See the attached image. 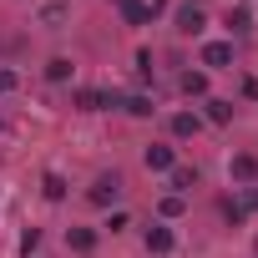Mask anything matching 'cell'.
<instances>
[{
    "instance_id": "cell-6",
    "label": "cell",
    "mask_w": 258,
    "mask_h": 258,
    "mask_svg": "<svg viewBox=\"0 0 258 258\" xmlns=\"http://www.w3.org/2000/svg\"><path fill=\"white\" fill-rule=\"evenodd\" d=\"M172 248H177V238H172V228H167V223H152V228H147V253H157V258H167Z\"/></svg>"
},
{
    "instance_id": "cell-16",
    "label": "cell",
    "mask_w": 258,
    "mask_h": 258,
    "mask_svg": "<svg viewBox=\"0 0 258 258\" xmlns=\"http://www.w3.org/2000/svg\"><path fill=\"white\" fill-rule=\"evenodd\" d=\"M248 26H253V11H248V6H238V11H228V36H243Z\"/></svg>"
},
{
    "instance_id": "cell-11",
    "label": "cell",
    "mask_w": 258,
    "mask_h": 258,
    "mask_svg": "<svg viewBox=\"0 0 258 258\" xmlns=\"http://www.w3.org/2000/svg\"><path fill=\"white\" fill-rule=\"evenodd\" d=\"M167 177H172V192H177V198H182V192H192V187H198V167H172V172H167Z\"/></svg>"
},
{
    "instance_id": "cell-9",
    "label": "cell",
    "mask_w": 258,
    "mask_h": 258,
    "mask_svg": "<svg viewBox=\"0 0 258 258\" xmlns=\"http://www.w3.org/2000/svg\"><path fill=\"white\" fill-rule=\"evenodd\" d=\"M198 132H203V116H198V111H177V116H172V137H177V142H187V137H198Z\"/></svg>"
},
{
    "instance_id": "cell-23",
    "label": "cell",
    "mask_w": 258,
    "mask_h": 258,
    "mask_svg": "<svg viewBox=\"0 0 258 258\" xmlns=\"http://www.w3.org/2000/svg\"><path fill=\"white\" fill-rule=\"evenodd\" d=\"M31 248H41V233H36V228H26V233H21V253H31Z\"/></svg>"
},
{
    "instance_id": "cell-8",
    "label": "cell",
    "mask_w": 258,
    "mask_h": 258,
    "mask_svg": "<svg viewBox=\"0 0 258 258\" xmlns=\"http://www.w3.org/2000/svg\"><path fill=\"white\" fill-rule=\"evenodd\" d=\"M71 106H76V111H101V106H106V91H96V86H76V91H71Z\"/></svg>"
},
{
    "instance_id": "cell-4",
    "label": "cell",
    "mask_w": 258,
    "mask_h": 258,
    "mask_svg": "<svg viewBox=\"0 0 258 258\" xmlns=\"http://www.w3.org/2000/svg\"><path fill=\"white\" fill-rule=\"evenodd\" d=\"M86 198H91L96 208H111V203L121 198V177H116V172H101V177L91 182V192H86Z\"/></svg>"
},
{
    "instance_id": "cell-21",
    "label": "cell",
    "mask_w": 258,
    "mask_h": 258,
    "mask_svg": "<svg viewBox=\"0 0 258 258\" xmlns=\"http://www.w3.org/2000/svg\"><path fill=\"white\" fill-rule=\"evenodd\" d=\"M223 218H228V223H243V218H248V208H243V203H233V198H228V203H223Z\"/></svg>"
},
{
    "instance_id": "cell-10",
    "label": "cell",
    "mask_w": 258,
    "mask_h": 258,
    "mask_svg": "<svg viewBox=\"0 0 258 258\" xmlns=\"http://www.w3.org/2000/svg\"><path fill=\"white\" fill-rule=\"evenodd\" d=\"M203 116H208L213 126H228V121H233V101H223V96H208V101H203Z\"/></svg>"
},
{
    "instance_id": "cell-17",
    "label": "cell",
    "mask_w": 258,
    "mask_h": 258,
    "mask_svg": "<svg viewBox=\"0 0 258 258\" xmlns=\"http://www.w3.org/2000/svg\"><path fill=\"white\" fill-rule=\"evenodd\" d=\"M126 111H132V116H152V96H126Z\"/></svg>"
},
{
    "instance_id": "cell-14",
    "label": "cell",
    "mask_w": 258,
    "mask_h": 258,
    "mask_svg": "<svg viewBox=\"0 0 258 258\" xmlns=\"http://www.w3.org/2000/svg\"><path fill=\"white\" fill-rule=\"evenodd\" d=\"M66 243H71V253H91V248H96V233H91V228H71Z\"/></svg>"
},
{
    "instance_id": "cell-5",
    "label": "cell",
    "mask_w": 258,
    "mask_h": 258,
    "mask_svg": "<svg viewBox=\"0 0 258 258\" xmlns=\"http://www.w3.org/2000/svg\"><path fill=\"white\" fill-rule=\"evenodd\" d=\"M172 21H177V36H203L208 31V16H203V6H192V0H187Z\"/></svg>"
},
{
    "instance_id": "cell-7",
    "label": "cell",
    "mask_w": 258,
    "mask_h": 258,
    "mask_svg": "<svg viewBox=\"0 0 258 258\" xmlns=\"http://www.w3.org/2000/svg\"><path fill=\"white\" fill-rule=\"evenodd\" d=\"M71 76H76V61H71V56H51V61H46V81H51V86H66Z\"/></svg>"
},
{
    "instance_id": "cell-13",
    "label": "cell",
    "mask_w": 258,
    "mask_h": 258,
    "mask_svg": "<svg viewBox=\"0 0 258 258\" xmlns=\"http://www.w3.org/2000/svg\"><path fill=\"white\" fill-rule=\"evenodd\" d=\"M41 192H46V203H61V198H66V177H61V172H46V177H41Z\"/></svg>"
},
{
    "instance_id": "cell-18",
    "label": "cell",
    "mask_w": 258,
    "mask_h": 258,
    "mask_svg": "<svg viewBox=\"0 0 258 258\" xmlns=\"http://www.w3.org/2000/svg\"><path fill=\"white\" fill-rule=\"evenodd\" d=\"M121 228H132V213H121V208L106 213V233H121Z\"/></svg>"
},
{
    "instance_id": "cell-12",
    "label": "cell",
    "mask_w": 258,
    "mask_h": 258,
    "mask_svg": "<svg viewBox=\"0 0 258 258\" xmlns=\"http://www.w3.org/2000/svg\"><path fill=\"white\" fill-rule=\"evenodd\" d=\"M182 96H208V71H182Z\"/></svg>"
},
{
    "instance_id": "cell-3",
    "label": "cell",
    "mask_w": 258,
    "mask_h": 258,
    "mask_svg": "<svg viewBox=\"0 0 258 258\" xmlns=\"http://www.w3.org/2000/svg\"><path fill=\"white\" fill-rule=\"evenodd\" d=\"M228 177H233L238 187H258V157H253V152H238V157L228 162Z\"/></svg>"
},
{
    "instance_id": "cell-20",
    "label": "cell",
    "mask_w": 258,
    "mask_h": 258,
    "mask_svg": "<svg viewBox=\"0 0 258 258\" xmlns=\"http://www.w3.org/2000/svg\"><path fill=\"white\" fill-rule=\"evenodd\" d=\"M157 208H162V218H182V198H177V192H172V198H162Z\"/></svg>"
},
{
    "instance_id": "cell-15",
    "label": "cell",
    "mask_w": 258,
    "mask_h": 258,
    "mask_svg": "<svg viewBox=\"0 0 258 258\" xmlns=\"http://www.w3.org/2000/svg\"><path fill=\"white\" fill-rule=\"evenodd\" d=\"M121 16L132 21V26H147L152 21V6H142V0H121Z\"/></svg>"
},
{
    "instance_id": "cell-1",
    "label": "cell",
    "mask_w": 258,
    "mask_h": 258,
    "mask_svg": "<svg viewBox=\"0 0 258 258\" xmlns=\"http://www.w3.org/2000/svg\"><path fill=\"white\" fill-rule=\"evenodd\" d=\"M142 167H147V172H172V167H177V147H172V142H152V147L142 152Z\"/></svg>"
},
{
    "instance_id": "cell-24",
    "label": "cell",
    "mask_w": 258,
    "mask_h": 258,
    "mask_svg": "<svg viewBox=\"0 0 258 258\" xmlns=\"http://www.w3.org/2000/svg\"><path fill=\"white\" fill-rule=\"evenodd\" d=\"M243 101H258V76H243Z\"/></svg>"
},
{
    "instance_id": "cell-19",
    "label": "cell",
    "mask_w": 258,
    "mask_h": 258,
    "mask_svg": "<svg viewBox=\"0 0 258 258\" xmlns=\"http://www.w3.org/2000/svg\"><path fill=\"white\" fill-rule=\"evenodd\" d=\"M152 71H157V66H152V51H137V76L152 81Z\"/></svg>"
},
{
    "instance_id": "cell-2",
    "label": "cell",
    "mask_w": 258,
    "mask_h": 258,
    "mask_svg": "<svg viewBox=\"0 0 258 258\" xmlns=\"http://www.w3.org/2000/svg\"><path fill=\"white\" fill-rule=\"evenodd\" d=\"M208 71H228L233 66V41H203V56H198Z\"/></svg>"
},
{
    "instance_id": "cell-22",
    "label": "cell",
    "mask_w": 258,
    "mask_h": 258,
    "mask_svg": "<svg viewBox=\"0 0 258 258\" xmlns=\"http://www.w3.org/2000/svg\"><path fill=\"white\" fill-rule=\"evenodd\" d=\"M16 86H21V76H16V71H0V96H11Z\"/></svg>"
}]
</instances>
